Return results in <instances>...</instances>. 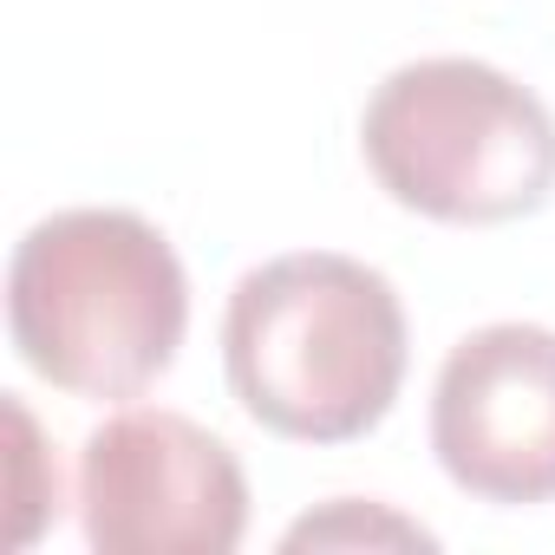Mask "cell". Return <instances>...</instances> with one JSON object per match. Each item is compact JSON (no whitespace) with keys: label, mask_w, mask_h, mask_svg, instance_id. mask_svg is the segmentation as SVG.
Segmentation results:
<instances>
[{"label":"cell","mask_w":555,"mask_h":555,"mask_svg":"<svg viewBox=\"0 0 555 555\" xmlns=\"http://www.w3.org/2000/svg\"><path fill=\"white\" fill-rule=\"evenodd\" d=\"M8 425L21 431V464H14V503H21V516H14V542H34L40 522H47V509H53V496L34 490V470H40V425L27 418L21 399H8ZM53 516H60V509H53Z\"/></svg>","instance_id":"52a82bcc"},{"label":"cell","mask_w":555,"mask_h":555,"mask_svg":"<svg viewBox=\"0 0 555 555\" xmlns=\"http://www.w3.org/2000/svg\"><path fill=\"white\" fill-rule=\"evenodd\" d=\"M405 353L399 288L334 248L248 268L222 314V366L242 412L301 444L366 438L405 386Z\"/></svg>","instance_id":"6da1fadb"},{"label":"cell","mask_w":555,"mask_h":555,"mask_svg":"<svg viewBox=\"0 0 555 555\" xmlns=\"http://www.w3.org/2000/svg\"><path fill=\"white\" fill-rule=\"evenodd\" d=\"M431 542L438 535L418 529L412 516H399L386 503H360V496H340L282 535V548H431Z\"/></svg>","instance_id":"8992f818"},{"label":"cell","mask_w":555,"mask_h":555,"mask_svg":"<svg viewBox=\"0 0 555 555\" xmlns=\"http://www.w3.org/2000/svg\"><path fill=\"white\" fill-rule=\"evenodd\" d=\"M79 522L99 555H229L248 529V477L196 418L131 405L79 451Z\"/></svg>","instance_id":"277c9868"},{"label":"cell","mask_w":555,"mask_h":555,"mask_svg":"<svg viewBox=\"0 0 555 555\" xmlns=\"http://www.w3.org/2000/svg\"><path fill=\"white\" fill-rule=\"evenodd\" d=\"M8 327L60 392L138 399L183 347L190 274L138 209H60L8 261Z\"/></svg>","instance_id":"7a4b0ae2"},{"label":"cell","mask_w":555,"mask_h":555,"mask_svg":"<svg viewBox=\"0 0 555 555\" xmlns=\"http://www.w3.org/2000/svg\"><path fill=\"white\" fill-rule=\"evenodd\" d=\"M431 451L477 503L555 496V334L496 321L464 334L431 386Z\"/></svg>","instance_id":"5b68a950"},{"label":"cell","mask_w":555,"mask_h":555,"mask_svg":"<svg viewBox=\"0 0 555 555\" xmlns=\"http://www.w3.org/2000/svg\"><path fill=\"white\" fill-rule=\"evenodd\" d=\"M360 151L399 209L457 229L535 216L555 190L548 105L483 60L399 66L360 118Z\"/></svg>","instance_id":"3957f363"}]
</instances>
